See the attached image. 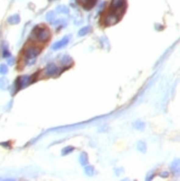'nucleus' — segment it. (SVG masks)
<instances>
[{
  "mask_svg": "<svg viewBox=\"0 0 180 181\" xmlns=\"http://www.w3.org/2000/svg\"><path fill=\"white\" fill-rule=\"evenodd\" d=\"M127 8V2L126 0H112L110 3V10L111 12H115L121 16Z\"/></svg>",
  "mask_w": 180,
  "mask_h": 181,
  "instance_id": "nucleus-1",
  "label": "nucleus"
},
{
  "mask_svg": "<svg viewBox=\"0 0 180 181\" xmlns=\"http://www.w3.org/2000/svg\"><path fill=\"white\" fill-rule=\"evenodd\" d=\"M50 30L46 27H40L38 30V34H37V40L40 41V42H47L49 39H50Z\"/></svg>",
  "mask_w": 180,
  "mask_h": 181,
  "instance_id": "nucleus-2",
  "label": "nucleus"
},
{
  "mask_svg": "<svg viewBox=\"0 0 180 181\" xmlns=\"http://www.w3.org/2000/svg\"><path fill=\"white\" fill-rule=\"evenodd\" d=\"M120 20V16L115 12H110L108 13L106 19H104V25L106 26H114L116 25L118 21Z\"/></svg>",
  "mask_w": 180,
  "mask_h": 181,
  "instance_id": "nucleus-3",
  "label": "nucleus"
},
{
  "mask_svg": "<svg viewBox=\"0 0 180 181\" xmlns=\"http://www.w3.org/2000/svg\"><path fill=\"white\" fill-rule=\"evenodd\" d=\"M40 52H41L40 48L32 46V47H29L28 49L26 50L25 56H26V58H28V59H34V58H36Z\"/></svg>",
  "mask_w": 180,
  "mask_h": 181,
  "instance_id": "nucleus-4",
  "label": "nucleus"
},
{
  "mask_svg": "<svg viewBox=\"0 0 180 181\" xmlns=\"http://www.w3.org/2000/svg\"><path fill=\"white\" fill-rule=\"evenodd\" d=\"M44 76H47V77H54L55 75H57L58 72H59V69H58V67L56 66L55 63H49V65L44 69Z\"/></svg>",
  "mask_w": 180,
  "mask_h": 181,
  "instance_id": "nucleus-5",
  "label": "nucleus"
},
{
  "mask_svg": "<svg viewBox=\"0 0 180 181\" xmlns=\"http://www.w3.org/2000/svg\"><path fill=\"white\" fill-rule=\"evenodd\" d=\"M69 40H70V37H65L60 41H58V42H56L55 44H52V49L54 50L61 49V48H63L65 46H67V44L69 42Z\"/></svg>",
  "mask_w": 180,
  "mask_h": 181,
  "instance_id": "nucleus-6",
  "label": "nucleus"
},
{
  "mask_svg": "<svg viewBox=\"0 0 180 181\" xmlns=\"http://www.w3.org/2000/svg\"><path fill=\"white\" fill-rule=\"evenodd\" d=\"M72 62H73L72 58H71L70 56H68V55H65V56H63L62 58L60 59V65H61V66L67 67V68H68L69 66H71V65H72Z\"/></svg>",
  "mask_w": 180,
  "mask_h": 181,
  "instance_id": "nucleus-7",
  "label": "nucleus"
},
{
  "mask_svg": "<svg viewBox=\"0 0 180 181\" xmlns=\"http://www.w3.org/2000/svg\"><path fill=\"white\" fill-rule=\"evenodd\" d=\"M8 22H9L10 25H17V23H19L20 22L19 15H13V16H10L9 18H8Z\"/></svg>",
  "mask_w": 180,
  "mask_h": 181,
  "instance_id": "nucleus-8",
  "label": "nucleus"
},
{
  "mask_svg": "<svg viewBox=\"0 0 180 181\" xmlns=\"http://www.w3.org/2000/svg\"><path fill=\"white\" fill-rule=\"evenodd\" d=\"M90 31H91V27H90V26H86V27L81 28L79 31H78V36L82 37V36H86V34H88Z\"/></svg>",
  "mask_w": 180,
  "mask_h": 181,
  "instance_id": "nucleus-9",
  "label": "nucleus"
},
{
  "mask_svg": "<svg viewBox=\"0 0 180 181\" xmlns=\"http://www.w3.org/2000/svg\"><path fill=\"white\" fill-rule=\"evenodd\" d=\"M83 167H85V172H86V175L87 176L91 177V176L95 175V168H94L92 165H83Z\"/></svg>",
  "mask_w": 180,
  "mask_h": 181,
  "instance_id": "nucleus-10",
  "label": "nucleus"
},
{
  "mask_svg": "<svg viewBox=\"0 0 180 181\" xmlns=\"http://www.w3.org/2000/svg\"><path fill=\"white\" fill-rule=\"evenodd\" d=\"M79 163L81 165H88V156H87V153L86 152H82L79 157Z\"/></svg>",
  "mask_w": 180,
  "mask_h": 181,
  "instance_id": "nucleus-11",
  "label": "nucleus"
},
{
  "mask_svg": "<svg viewBox=\"0 0 180 181\" xmlns=\"http://www.w3.org/2000/svg\"><path fill=\"white\" fill-rule=\"evenodd\" d=\"M96 3H97V0H90V1H88V2H86L85 5H82V7H83V9L85 10H90L95 7Z\"/></svg>",
  "mask_w": 180,
  "mask_h": 181,
  "instance_id": "nucleus-12",
  "label": "nucleus"
},
{
  "mask_svg": "<svg viewBox=\"0 0 180 181\" xmlns=\"http://www.w3.org/2000/svg\"><path fill=\"white\" fill-rule=\"evenodd\" d=\"M46 19H47V21H49V22H55V20H56V15H55L54 11H49V12H47V15H46Z\"/></svg>",
  "mask_w": 180,
  "mask_h": 181,
  "instance_id": "nucleus-13",
  "label": "nucleus"
},
{
  "mask_svg": "<svg viewBox=\"0 0 180 181\" xmlns=\"http://www.w3.org/2000/svg\"><path fill=\"white\" fill-rule=\"evenodd\" d=\"M57 12L63 13V15H68V13H69V8L66 6H59L57 8Z\"/></svg>",
  "mask_w": 180,
  "mask_h": 181,
  "instance_id": "nucleus-14",
  "label": "nucleus"
},
{
  "mask_svg": "<svg viewBox=\"0 0 180 181\" xmlns=\"http://www.w3.org/2000/svg\"><path fill=\"white\" fill-rule=\"evenodd\" d=\"M171 170H172L174 173H178V172H179V160H176V161L172 162V165H171Z\"/></svg>",
  "mask_w": 180,
  "mask_h": 181,
  "instance_id": "nucleus-15",
  "label": "nucleus"
},
{
  "mask_svg": "<svg viewBox=\"0 0 180 181\" xmlns=\"http://www.w3.org/2000/svg\"><path fill=\"white\" fill-rule=\"evenodd\" d=\"M7 88H8V81H7V79L1 78L0 79V89H1V90H6Z\"/></svg>",
  "mask_w": 180,
  "mask_h": 181,
  "instance_id": "nucleus-16",
  "label": "nucleus"
},
{
  "mask_svg": "<svg viewBox=\"0 0 180 181\" xmlns=\"http://www.w3.org/2000/svg\"><path fill=\"white\" fill-rule=\"evenodd\" d=\"M138 149H139L140 152L145 153L146 150H147V146H146V144L143 142V141H139V144H138Z\"/></svg>",
  "mask_w": 180,
  "mask_h": 181,
  "instance_id": "nucleus-17",
  "label": "nucleus"
},
{
  "mask_svg": "<svg viewBox=\"0 0 180 181\" xmlns=\"http://www.w3.org/2000/svg\"><path fill=\"white\" fill-rule=\"evenodd\" d=\"M73 149H75V148L73 147H66V148H63L62 149V151H61V154H62V156H66V154H68V153H71L73 151Z\"/></svg>",
  "mask_w": 180,
  "mask_h": 181,
  "instance_id": "nucleus-18",
  "label": "nucleus"
},
{
  "mask_svg": "<svg viewBox=\"0 0 180 181\" xmlns=\"http://www.w3.org/2000/svg\"><path fill=\"white\" fill-rule=\"evenodd\" d=\"M39 28H40V27H38V26H37V27H35V28L32 29V31H31V39H36V38H37V34H38V30H39Z\"/></svg>",
  "mask_w": 180,
  "mask_h": 181,
  "instance_id": "nucleus-19",
  "label": "nucleus"
},
{
  "mask_svg": "<svg viewBox=\"0 0 180 181\" xmlns=\"http://www.w3.org/2000/svg\"><path fill=\"white\" fill-rule=\"evenodd\" d=\"M40 72L37 71L34 76H31V77H29V83H32V82H35L36 80H37V78H38V76Z\"/></svg>",
  "mask_w": 180,
  "mask_h": 181,
  "instance_id": "nucleus-20",
  "label": "nucleus"
},
{
  "mask_svg": "<svg viewBox=\"0 0 180 181\" xmlns=\"http://www.w3.org/2000/svg\"><path fill=\"white\" fill-rule=\"evenodd\" d=\"M8 72V66L6 65H0V73L1 75H6Z\"/></svg>",
  "mask_w": 180,
  "mask_h": 181,
  "instance_id": "nucleus-21",
  "label": "nucleus"
},
{
  "mask_svg": "<svg viewBox=\"0 0 180 181\" xmlns=\"http://www.w3.org/2000/svg\"><path fill=\"white\" fill-rule=\"evenodd\" d=\"M135 128L139 129V130H143V128H145V123L141 121H137L136 125H135Z\"/></svg>",
  "mask_w": 180,
  "mask_h": 181,
  "instance_id": "nucleus-22",
  "label": "nucleus"
},
{
  "mask_svg": "<svg viewBox=\"0 0 180 181\" xmlns=\"http://www.w3.org/2000/svg\"><path fill=\"white\" fill-rule=\"evenodd\" d=\"M2 56L5 57V58H9V57H10V53H9V51H8V49H7V48H3Z\"/></svg>",
  "mask_w": 180,
  "mask_h": 181,
  "instance_id": "nucleus-23",
  "label": "nucleus"
},
{
  "mask_svg": "<svg viewBox=\"0 0 180 181\" xmlns=\"http://www.w3.org/2000/svg\"><path fill=\"white\" fill-rule=\"evenodd\" d=\"M2 147H6V148H10V144L9 142H2V144H0Z\"/></svg>",
  "mask_w": 180,
  "mask_h": 181,
  "instance_id": "nucleus-24",
  "label": "nucleus"
},
{
  "mask_svg": "<svg viewBox=\"0 0 180 181\" xmlns=\"http://www.w3.org/2000/svg\"><path fill=\"white\" fill-rule=\"evenodd\" d=\"M15 63V59L13 58H10L9 61H8V65H13Z\"/></svg>",
  "mask_w": 180,
  "mask_h": 181,
  "instance_id": "nucleus-25",
  "label": "nucleus"
},
{
  "mask_svg": "<svg viewBox=\"0 0 180 181\" xmlns=\"http://www.w3.org/2000/svg\"><path fill=\"white\" fill-rule=\"evenodd\" d=\"M78 1H79L81 5H85L86 2H88V1H90V0H78Z\"/></svg>",
  "mask_w": 180,
  "mask_h": 181,
  "instance_id": "nucleus-26",
  "label": "nucleus"
},
{
  "mask_svg": "<svg viewBox=\"0 0 180 181\" xmlns=\"http://www.w3.org/2000/svg\"><path fill=\"white\" fill-rule=\"evenodd\" d=\"M161 177H162V178L168 177V172H162V173H161Z\"/></svg>",
  "mask_w": 180,
  "mask_h": 181,
  "instance_id": "nucleus-27",
  "label": "nucleus"
}]
</instances>
